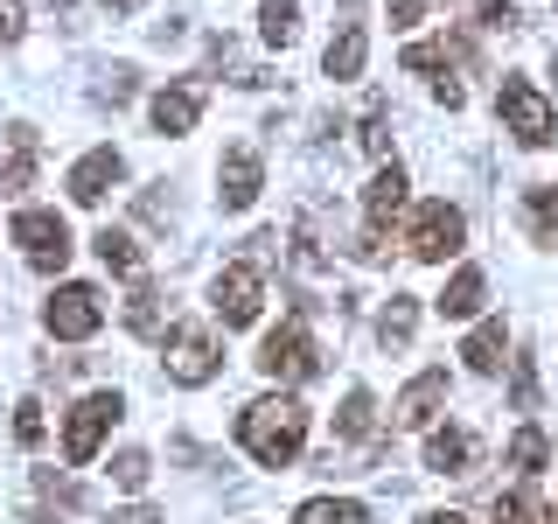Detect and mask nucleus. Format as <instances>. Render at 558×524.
<instances>
[{
  "label": "nucleus",
  "instance_id": "obj_1",
  "mask_svg": "<svg viewBox=\"0 0 558 524\" xmlns=\"http://www.w3.org/2000/svg\"><path fill=\"white\" fill-rule=\"evenodd\" d=\"M238 441H244V454H252L258 468H287L293 454L307 448V406L293 392L252 398V406L238 413Z\"/></svg>",
  "mask_w": 558,
  "mask_h": 524
},
{
  "label": "nucleus",
  "instance_id": "obj_2",
  "mask_svg": "<svg viewBox=\"0 0 558 524\" xmlns=\"http://www.w3.org/2000/svg\"><path fill=\"white\" fill-rule=\"evenodd\" d=\"M496 112H502V127H510L523 147H551V140H558L551 98L537 92V84H523V78H502V84H496Z\"/></svg>",
  "mask_w": 558,
  "mask_h": 524
},
{
  "label": "nucleus",
  "instance_id": "obj_3",
  "mask_svg": "<svg viewBox=\"0 0 558 524\" xmlns=\"http://www.w3.org/2000/svg\"><path fill=\"white\" fill-rule=\"evenodd\" d=\"M209 308H217L223 329H252L258 308H266V273H258L252 259H231V266L209 279Z\"/></svg>",
  "mask_w": 558,
  "mask_h": 524
},
{
  "label": "nucleus",
  "instance_id": "obj_4",
  "mask_svg": "<svg viewBox=\"0 0 558 524\" xmlns=\"http://www.w3.org/2000/svg\"><path fill=\"white\" fill-rule=\"evenodd\" d=\"M461 245H468V217H461V210H453L447 196L418 203V217H412V259L447 266V259H461Z\"/></svg>",
  "mask_w": 558,
  "mask_h": 524
},
{
  "label": "nucleus",
  "instance_id": "obj_5",
  "mask_svg": "<svg viewBox=\"0 0 558 524\" xmlns=\"http://www.w3.org/2000/svg\"><path fill=\"white\" fill-rule=\"evenodd\" d=\"M126 413L119 406V392H92V398H77V406H70V419H63V462L70 468H84L92 462V454L105 448V433H112V419Z\"/></svg>",
  "mask_w": 558,
  "mask_h": 524
},
{
  "label": "nucleus",
  "instance_id": "obj_6",
  "mask_svg": "<svg viewBox=\"0 0 558 524\" xmlns=\"http://www.w3.org/2000/svg\"><path fill=\"white\" fill-rule=\"evenodd\" d=\"M161 349H168V357H161L168 378L189 384V392H196V384H209V378H217V364H223V357H217V336H209L203 322H174L168 336H161Z\"/></svg>",
  "mask_w": 558,
  "mask_h": 524
},
{
  "label": "nucleus",
  "instance_id": "obj_7",
  "mask_svg": "<svg viewBox=\"0 0 558 524\" xmlns=\"http://www.w3.org/2000/svg\"><path fill=\"white\" fill-rule=\"evenodd\" d=\"M258 371L279 378V384H307L314 371H322V349H314V336L301 322H279L266 343H258Z\"/></svg>",
  "mask_w": 558,
  "mask_h": 524
},
{
  "label": "nucleus",
  "instance_id": "obj_8",
  "mask_svg": "<svg viewBox=\"0 0 558 524\" xmlns=\"http://www.w3.org/2000/svg\"><path fill=\"white\" fill-rule=\"evenodd\" d=\"M43 329L57 343H84V336H98L105 329V301H98V287H84V279H70V287L49 294V308H43Z\"/></svg>",
  "mask_w": 558,
  "mask_h": 524
},
{
  "label": "nucleus",
  "instance_id": "obj_9",
  "mask_svg": "<svg viewBox=\"0 0 558 524\" xmlns=\"http://www.w3.org/2000/svg\"><path fill=\"white\" fill-rule=\"evenodd\" d=\"M14 245L28 252L35 273H63L70 266V224L57 210H14Z\"/></svg>",
  "mask_w": 558,
  "mask_h": 524
},
{
  "label": "nucleus",
  "instance_id": "obj_10",
  "mask_svg": "<svg viewBox=\"0 0 558 524\" xmlns=\"http://www.w3.org/2000/svg\"><path fill=\"white\" fill-rule=\"evenodd\" d=\"M112 182H126V154H119V147H92L77 168H70V182H63V189H70V203L92 210V203L112 196Z\"/></svg>",
  "mask_w": 558,
  "mask_h": 524
},
{
  "label": "nucleus",
  "instance_id": "obj_11",
  "mask_svg": "<svg viewBox=\"0 0 558 524\" xmlns=\"http://www.w3.org/2000/svg\"><path fill=\"white\" fill-rule=\"evenodd\" d=\"M405 168H398V162H384L377 175H371V189H363V231H371V238H384V231H391V224H398V210H405Z\"/></svg>",
  "mask_w": 558,
  "mask_h": 524
},
{
  "label": "nucleus",
  "instance_id": "obj_12",
  "mask_svg": "<svg viewBox=\"0 0 558 524\" xmlns=\"http://www.w3.org/2000/svg\"><path fill=\"white\" fill-rule=\"evenodd\" d=\"M447 406V371L433 364V371H418L405 392H398V406H391V427H405V433H418V427H433V413Z\"/></svg>",
  "mask_w": 558,
  "mask_h": 524
},
{
  "label": "nucleus",
  "instance_id": "obj_13",
  "mask_svg": "<svg viewBox=\"0 0 558 524\" xmlns=\"http://www.w3.org/2000/svg\"><path fill=\"white\" fill-rule=\"evenodd\" d=\"M258 189H266V168H258V154H252V147H231V154L217 162V203H223V210H252Z\"/></svg>",
  "mask_w": 558,
  "mask_h": 524
},
{
  "label": "nucleus",
  "instance_id": "obj_14",
  "mask_svg": "<svg viewBox=\"0 0 558 524\" xmlns=\"http://www.w3.org/2000/svg\"><path fill=\"white\" fill-rule=\"evenodd\" d=\"M147 119H154V133H168V140L196 133V119H203V92H196V84H168V92H154Z\"/></svg>",
  "mask_w": 558,
  "mask_h": 524
},
{
  "label": "nucleus",
  "instance_id": "obj_15",
  "mask_svg": "<svg viewBox=\"0 0 558 524\" xmlns=\"http://www.w3.org/2000/svg\"><path fill=\"white\" fill-rule=\"evenodd\" d=\"M475 433L468 427H433L426 433V468L433 476H475Z\"/></svg>",
  "mask_w": 558,
  "mask_h": 524
},
{
  "label": "nucleus",
  "instance_id": "obj_16",
  "mask_svg": "<svg viewBox=\"0 0 558 524\" xmlns=\"http://www.w3.org/2000/svg\"><path fill=\"white\" fill-rule=\"evenodd\" d=\"M35 127H0V189L8 196H22V189L35 182Z\"/></svg>",
  "mask_w": 558,
  "mask_h": 524
},
{
  "label": "nucleus",
  "instance_id": "obj_17",
  "mask_svg": "<svg viewBox=\"0 0 558 524\" xmlns=\"http://www.w3.org/2000/svg\"><path fill=\"white\" fill-rule=\"evenodd\" d=\"M502 349H510V329H502V314H488V322L468 329V343H461V364L475 378H496L502 371Z\"/></svg>",
  "mask_w": 558,
  "mask_h": 524
},
{
  "label": "nucleus",
  "instance_id": "obj_18",
  "mask_svg": "<svg viewBox=\"0 0 558 524\" xmlns=\"http://www.w3.org/2000/svg\"><path fill=\"white\" fill-rule=\"evenodd\" d=\"M482 301H488V273H482V266H461V273L447 279V294H440L433 308H440L447 322H468V314H482Z\"/></svg>",
  "mask_w": 558,
  "mask_h": 524
},
{
  "label": "nucleus",
  "instance_id": "obj_19",
  "mask_svg": "<svg viewBox=\"0 0 558 524\" xmlns=\"http://www.w3.org/2000/svg\"><path fill=\"white\" fill-rule=\"evenodd\" d=\"M363 57H371V35H363V22H342V35L322 49V70H328L336 84H349V78L363 70Z\"/></svg>",
  "mask_w": 558,
  "mask_h": 524
},
{
  "label": "nucleus",
  "instance_id": "obj_20",
  "mask_svg": "<svg viewBox=\"0 0 558 524\" xmlns=\"http://www.w3.org/2000/svg\"><path fill=\"white\" fill-rule=\"evenodd\" d=\"M545 462H551V441H545V427H531V419H523V427L510 433V448H502V468H517V476L531 483Z\"/></svg>",
  "mask_w": 558,
  "mask_h": 524
},
{
  "label": "nucleus",
  "instance_id": "obj_21",
  "mask_svg": "<svg viewBox=\"0 0 558 524\" xmlns=\"http://www.w3.org/2000/svg\"><path fill=\"white\" fill-rule=\"evenodd\" d=\"M92 245H98L105 273H119V279H140V266H147V252L133 245V231H112V224H105V231H98Z\"/></svg>",
  "mask_w": 558,
  "mask_h": 524
},
{
  "label": "nucleus",
  "instance_id": "obj_22",
  "mask_svg": "<svg viewBox=\"0 0 558 524\" xmlns=\"http://www.w3.org/2000/svg\"><path fill=\"white\" fill-rule=\"evenodd\" d=\"M412 329H418V301H412V294H391V301H384V314H377V343H384V349H405Z\"/></svg>",
  "mask_w": 558,
  "mask_h": 524
},
{
  "label": "nucleus",
  "instance_id": "obj_23",
  "mask_svg": "<svg viewBox=\"0 0 558 524\" xmlns=\"http://www.w3.org/2000/svg\"><path fill=\"white\" fill-rule=\"evenodd\" d=\"M371 433H377V398L356 384V392L342 398V413H336V441H371Z\"/></svg>",
  "mask_w": 558,
  "mask_h": 524
},
{
  "label": "nucleus",
  "instance_id": "obj_24",
  "mask_svg": "<svg viewBox=\"0 0 558 524\" xmlns=\"http://www.w3.org/2000/svg\"><path fill=\"white\" fill-rule=\"evenodd\" d=\"M258 35H266L272 49H287L293 35H301V0H266V8H258Z\"/></svg>",
  "mask_w": 558,
  "mask_h": 524
},
{
  "label": "nucleus",
  "instance_id": "obj_25",
  "mask_svg": "<svg viewBox=\"0 0 558 524\" xmlns=\"http://www.w3.org/2000/svg\"><path fill=\"white\" fill-rule=\"evenodd\" d=\"M293 524H371V511L356 497H314V503H301Z\"/></svg>",
  "mask_w": 558,
  "mask_h": 524
},
{
  "label": "nucleus",
  "instance_id": "obj_26",
  "mask_svg": "<svg viewBox=\"0 0 558 524\" xmlns=\"http://www.w3.org/2000/svg\"><path fill=\"white\" fill-rule=\"evenodd\" d=\"M523 217H531V238H558V182L523 189Z\"/></svg>",
  "mask_w": 558,
  "mask_h": 524
},
{
  "label": "nucleus",
  "instance_id": "obj_27",
  "mask_svg": "<svg viewBox=\"0 0 558 524\" xmlns=\"http://www.w3.org/2000/svg\"><path fill=\"white\" fill-rule=\"evenodd\" d=\"M126 329H133V336H168V329H161V287H147V279L133 287V301H126Z\"/></svg>",
  "mask_w": 558,
  "mask_h": 524
},
{
  "label": "nucleus",
  "instance_id": "obj_28",
  "mask_svg": "<svg viewBox=\"0 0 558 524\" xmlns=\"http://www.w3.org/2000/svg\"><path fill=\"white\" fill-rule=\"evenodd\" d=\"M363 154H391V105L384 98L363 105Z\"/></svg>",
  "mask_w": 558,
  "mask_h": 524
},
{
  "label": "nucleus",
  "instance_id": "obj_29",
  "mask_svg": "<svg viewBox=\"0 0 558 524\" xmlns=\"http://www.w3.org/2000/svg\"><path fill=\"white\" fill-rule=\"evenodd\" d=\"M147 476H154V462H147V454H140V448L112 454V483H119V489H133V497H140V489H147Z\"/></svg>",
  "mask_w": 558,
  "mask_h": 524
},
{
  "label": "nucleus",
  "instance_id": "obj_30",
  "mask_svg": "<svg viewBox=\"0 0 558 524\" xmlns=\"http://www.w3.org/2000/svg\"><path fill=\"white\" fill-rule=\"evenodd\" d=\"M545 511H537L531 489H510V497H496V524H537Z\"/></svg>",
  "mask_w": 558,
  "mask_h": 524
},
{
  "label": "nucleus",
  "instance_id": "obj_31",
  "mask_svg": "<svg viewBox=\"0 0 558 524\" xmlns=\"http://www.w3.org/2000/svg\"><path fill=\"white\" fill-rule=\"evenodd\" d=\"M43 433H49L43 406H35V398H22V406H14V441H22V448H43Z\"/></svg>",
  "mask_w": 558,
  "mask_h": 524
},
{
  "label": "nucleus",
  "instance_id": "obj_32",
  "mask_svg": "<svg viewBox=\"0 0 558 524\" xmlns=\"http://www.w3.org/2000/svg\"><path fill=\"white\" fill-rule=\"evenodd\" d=\"M133 98V70L119 63V70H105V84H98V105H126Z\"/></svg>",
  "mask_w": 558,
  "mask_h": 524
},
{
  "label": "nucleus",
  "instance_id": "obj_33",
  "mask_svg": "<svg viewBox=\"0 0 558 524\" xmlns=\"http://www.w3.org/2000/svg\"><path fill=\"white\" fill-rule=\"evenodd\" d=\"M475 22L482 28H510L517 22V0H475Z\"/></svg>",
  "mask_w": 558,
  "mask_h": 524
},
{
  "label": "nucleus",
  "instance_id": "obj_34",
  "mask_svg": "<svg viewBox=\"0 0 558 524\" xmlns=\"http://www.w3.org/2000/svg\"><path fill=\"white\" fill-rule=\"evenodd\" d=\"M22 28H28L22 0H0V49H8V43H22Z\"/></svg>",
  "mask_w": 558,
  "mask_h": 524
},
{
  "label": "nucleus",
  "instance_id": "obj_35",
  "mask_svg": "<svg viewBox=\"0 0 558 524\" xmlns=\"http://www.w3.org/2000/svg\"><path fill=\"white\" fill-rule=\"evenodd\" d=\"M517 406H523V413L537 406V364H531V357H517Z\"/></svg>",
  "mask_w": 558,
  "mask_h": 524
},
{
  "label": "nucleus",
  "instance_id": "obj_36",
  "mask_svg": "<svg viewBox=\"0 0 558 524\" xmlns=\"http://www.w3.org/2000/svg\"><path fill=\"white\" fill-rule=\"evenodd\" d=\"M391 8V28H418L426 22V0H384Z\"/></svg>",
  "mask_w": 558,
  "mask_h": 524
},
{
  "label": "nucleus",
  "instance_id": "obj_37",
  "mask_svg": "<svg viewBox=\"0 0 558 524\" xmlns=\"http://www.w3.org/2000/svg\"><path fill=\"white\" fill-rule=\"evenodd\" d=\"M105 524H161V511H154V503H126V511H112Z\"/></svg>",
  "mask_w": 558,
  "mask_h": 524
},
{
  "label": "nucleus",
  "instance_id": "obj_38",
  "mask_svg": "<svg viewBox=\"0 0 558 524\" xmlns=\"http://www.w3.org/2000/svg\"><path fill=\"white\" fill-rule=\"evenodd\" d=\"M418 524H461V517H453V511H426V517H418Z\"/></svg>",
  "mask_w": 558,
  "mask_h": 524
},
{
  "label": "nucleus",
  "instance_id": "obj_39",
  "mask_svg": "<svg viewBox=\"0 0 558 524\" xmlns=\"http://www.w3.org/2000/svg\"><path fill=\"white\" fill-rule=\"evenodd\" d=\"M105 8H112V14H140V0H105Z\"/></svg>",
  "mask_w": 558,
  "mask_h": 524
},
{
  "label": "nucleus",
  "instance_id": "obj_40",
  "mask_svg": "<svg viewBox=\"0 0 558 524\" xmlns=\"http://www.w3.org/2000/svg\"><path fill=\"white\" fill-rule=\"evenodd\" d=\"M35 524H49V517H35Z\"/></svg>",
  "mask_w": 558,
  "mask_h": 524
},
{
  "label": "nucleus",
  "instance_id": "obj_41",
  "mask_svg": "<svg viewBox=\"0 0 558 524\" xmlns=\"http://www.w3.org/2000/svg\"><path fill=\"white\" fill-rule=\"evenodd\" d=\"M545 524H558V517H545Z\"/></svg>",
  "mask_w": 558,
  "mask_h": 524
}]
</instances>
